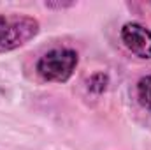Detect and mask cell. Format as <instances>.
<instances>
[{"label": "cell", "instance_id": "obj_1", "mask_svg": "<svg viewBox=\"0 0 151 150\" xmlns=\"http://www.w3.org/2000/svg\"><path fill=\"white\" fill-rule=\"evenodd\" d=\"M40 25L35 18L25 14H0V53L25 46L35 37Z\"/></svg>", "mask_w": 151, "mask_h": 150}, {"label": "cell", "instance_id": "obj_2", "mask_svg": "<svg viewBox=\"0 0 151 150\" xmlns=\"http://www.w3.org/2000/svg\"><path fill=\"white\" fill-rule=\"evenodd\" d=\"M77 64H79V55L76 50L55 48L39 58L35 69H37V74L46 81L63 83L74 74Z\"/></svg>", "mask_w": 151, "mask_h": 150}, {"label": "cell", "instance_id": "obj_3", "mask_svg": "<svg viewBox=\"0 0 151 150\" xmlns=\"http://www.w3.org/2000/svg\"><path fill=\"white\" fill-rule=\"evenodd\" d=\"M123 44L139 58H151V30L141 23H125L119 30Z\"/></svg>", "mask_w": 151, "mask_h": 150}, {"label": "cell", "instance_id": "obj_4", "mask_svg": "<svg viewBox=\"0 0 151 150\" xmlns=\"http://www.w3.org/2000/svg\"><path fill=\"white\" fill-rule=\"evenodd\" d=\"M137 99L146 110L151 111V74L139 79V83H137Z\"/></svg>", "mask_w": 151, "mask_h": 150}, {"label": "cell", "instance_id": "obj_5", "mask_svg": "<svg viewBox=\"0 0 151 150\" xmlns=\"http://www.w3.org/2000/svg\"><path fill=\"white\" fill-rule=\"evenodd\" d=\"M74 4L69 2V4H51V2H46V7H58V9H63V7H72Z\"/></svg>", "mask_w": 151, "mask_h": 150}]
</instances>
